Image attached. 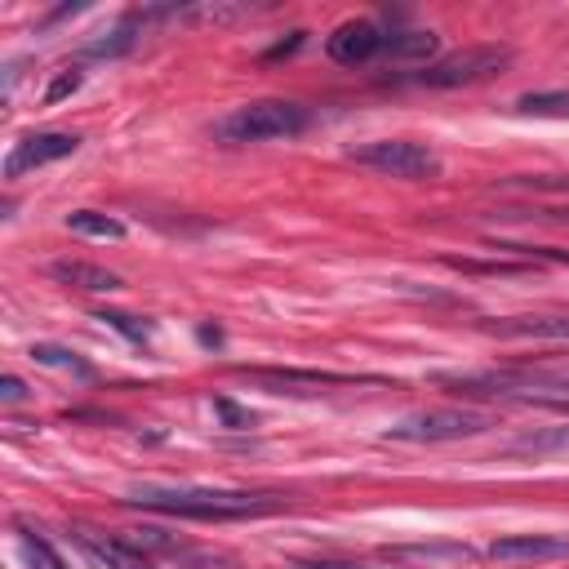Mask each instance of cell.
Segmentation results:
<instances>
[{
	"label": "cell",
	"instance_id": "obj_17",
	"mask_svg": "<svg viewBox=\"0 0 569 569\" xmlns=\"http://www.w3.org/2000/svg\"><path fill=\"white\" fill-rule=\"evenodd\" d=\"M507 454H569V427H547V432H525L507 445Z\"/></svg>",
	"mask_w": 569,
	"mask_h": 569
},
{
	"label": "cell",
	"instance_id": "obj_25",
	"mask_svg": "<svg viewBox=\"0 0 569 569\" xmlns=\"http://www.w3.org/2000/svg\"><path fill=\"white\" fill-rule=\"evenodd\" d=\"M0 401H5V405L27 401V383H23V378H14V374H5V378H0Z\"/></svg>",
	"mask_w": 569,
	"mask_h": 569
},
{
	"label": "cell",
	"instance_id": "obj_13",
	"mask_svg": "<svg viewBox=\"0 0 569 569\" xmlns=\"http://www.w3.org/2000/svg\"><path fill=\"white\" fill-rule=\"evenodd\" d=\"M81 547H85L89 556H94L98 565H107V569H152V565H147V556L138 552V547L121 543V538H94V534H81Z\"/></svg>",
	"mask_w": 569,
	"mask_h": 569
},
{
	"label": "cell",
	"instance_id": "obj_5",
	"mask_svg": "<svg viewBox=\"0 0 569 569\" xmlns=\"http://www.w3.org/2000/svg\"><path fill=\"white\" fill-rule=\"evenodd\" d=\"M494 427L489 414L476 409H423L409 414L401 423L387 427V441H409V445H436V441H463V436H481Z\"/></svg>",
	"mask_w": 569,
	"mask_h": 569
},
{
	"label": "cell",
	"instance_id": "obj_8",
	"mask_svg": "<svg viewBox=\"0 0 569 569\" xmlns=\"http://www.w3.org/2000/svg\"><path fill=\"white\" fill-rule=\"evenodd\" d=\"M76 147H81V138H76V134H63V129H41V134H27V138H18V143L9 147V156H5V178L14 183V178L32 174V169H45V165L63 161V156H72Z\"/></svg>",
	"mask_w": 569,
	"mask_h": 569
},
{
	"label": "cell",
	"instance_id": "obj_24",
	"mask_svg": "<svg viewBox=\"0 0 569 569\" xmlns=\"http://www.w3.org/2000/svg\"><path fill=\"white\" fill-rule=\"evenodd\" d=\"M214 409H218V418H223L227 427H249V423H254V414L241 409L236 401H227V396H214Z\"/></svg>",
	"mask_w": 569,
	"mask_h": 569
},
{
	"label": "cell",
	"instance_id": "obj_15",
	"mask_svg": "<svg viewBox=\"0 0 569 569\" xmlns=\"http://www.w3.org/2000/svg\"><path fill=\"white\" fill-rule=\"evenodd\" d=\"M67 232L89 236V241H125L121 218H107V214H98V209H72V214H67Z\"/></svg>",
	"mask_w": 569,
	"mask_h": 569
},
{
	"label": "cell",
	"instance_id": "obj_20",
	"mask_svg": "<svg viewBox=\"0 0 569 569\" xmlns=\"http://www.w3.org/2000/svg\"><path fill=\"white\" fill-rule=\"evenodd\" d=\"M134 23H125V27H116L112 36H103V41H89L81 54L85 58H121V54H129V49H134Z\"/></svg>",
	"mask_w": 569,
	"mask_h": 569
},
{
	"label": "cell",
	"instance_id": "obj_11",
	"mask_svg": "<svg viewBox=\"0 0 569 569\" xmlns=\"http://www.w3.org/2000/svg\"><path fill=\"white\" fill-rule=\"evenodd\" d=\"M49 276L72 289H85V294H116L125 281L116 272H107V267L98 263H85V258H58L54 267H49Z\"/></svg>",
	"mask_w": 569,
	"mask_h": 569
},
{
	"label": "cell",
	"instance_id": "obj_19",
	"mask_svg": "<svg viewBox=\"0 0 569 569\" xmlns=\"http://www.w3.org/2000/svg\"><path fill=\"white\" fill-rule=\"evenodd\" d=\"M32 361L36 365H49V369H63V374H76V378H94V369H89L81 356L72 352V347H58V343H36L32 347Z\"/></svg>",
	"mask_w": 569,
	"mask_h": 569
},
{
	"label": "cell",
	"instance_id": "obj_26",
	"mask_svg": "<svg viewBox=\"0 0 569 569\" xmlns=\"http://www.w3.org/2000/svg\"><path fill=\"white\" fill-rule=\"evenodd\" d=\"M307 569H356V565H307Z\"/></svg>",
	"mask_w": 569,
	"mask_h": 569
},
{
	"label": "cell",
	"instance_id": "obj_23",
	"mask_svg": "<svg viewBox=\"0 0 569 569\" xmlns=\"http://www.w3.org/2000/svg\"><path fill=\"white\" fill-rule=\"evenodd\" d=\"M23 556H27V569H67L58 561V552L36 534H23Z\"/></svg>",
	"mask_w": 569,
	"mask_h": 569
},
{
	"label": "cell",
	"instance_id": "obj_2",
	"mask_svg": "<svg viewBox=\"0 0 569 569\" xmlns=\"http://www.w3.org/2000/svg\"><path fill=\"white\" fill-rule=\"evenodd\" d=\"M441 387L476 396H521L552 409H569V369H498V374H436Z\"/></svg>",
	"mask_w": 569,
	"mask_h": 569
},
{
	"label": "cell",
	"instance_id": "obj_9",
	"mask_svg": "<svg viewBox=\"0 0 569 569\" xmlns=\"http://www.w3.org/2000/svg\"><path fill=\"white\" fill-rule=\"evenodd\" d=\"M383 45H387V36L378 32L369 18H352V23L334 27V36L325 41V54L343 67H361V63L383 58Z\"/></svg>",
	"mask_w": 569,
	"mask_h": 569
},
{
	"label": "cell",
	"instance_id": "obj_6",
	"mask_svg": "<svg viewBox=\"0 0 569 569\" xmlns=\"http://www.w3.org/2000/svg\"><path fill=\"white\" fill-rule=\"evenodd\" d=\"M347 161L378 169V174L392 178H436L441 174V156L423 143H409V138H378V143H361L347 152Z\"/></svg>",
	"mask_w": 569,
	"mask_h": 569
},
{
	"label": "cell",
	"instance_id": "obj_21",
	"mask_svg": "<svg viewBox=\"0 0 569 569\" xmlns=\"http://www.w3.org/2000/svg\"><path fill=\"white\" fill-rule=\"evenodd\" d=\"M98 321H103L107 329H116V334H125L129 343H147V338H152V325L138 321V316H129V312H98Z\"/></svg>",
	"mask_w": 569,
	"mask_h": 569
},
{
	"label": "cell",
	"instance_id": "obj_3",
	"mask_svg": "<svg viewBox=\"0 0 569 569\" xmlns=\"http://www.w3.org/2000/svg\"><path fill=\"white\" fill-rule=\"evenodd\" d=\"M312 125V112L285 98H258V103L236 107L232 116L214 125V138L227 147H254V143H276V138H298Z\"/></svg>",
	"mask_w": 569,
	"mask_h": 569
},
{
	"label": "cell",
	"instance_id": "obj_4",
	"mask_svg": "<svg viewBox=\"0 0 569 569\" xmlns=\"http://www.w3.org/2000/svg\"><path fill=\"white\" fill-rule=\"evenodd\" d=\"M512 63V49L507 45H467V49H454V54L436 58L418 72V85L427 89H458V85H476V81H489L494 72Z\"/></svg>",
	"mask_w": 569,
	"mask_h": 569
},
{
	"label": "cell",
	"instance_id": "obj_18",
	"mask_svg": "<svg viewBox=\"0 0 569 569\" xmlns=\"http://www.w3.org/2000/svg\"><path fill=\"white\" fill-rule=\"evenodd\" d=\"M521 116H552V121H569V89H547V94H525L516 98Z\"/></svg>",
	"mask_w": 569,
	"mask_h": 569
},
{
	"label": "cell",
	"instance_id": "obj_10",
	"mask_svg": "<svg viewBox=\"0 0 569 569\" xmlns=\"http://www.w3.org/2000/svg\"><path fill=\"white\" fill-rule=\"evenodd\" d=\"M489 556L498 565H538V561H561L569 556V538L561 534H507L489 543Z\"/></svg>",
	"mask_w": 569,
	"mask_h": 569
},
{
	"label": "cell",
	"instance_id": "obj_16",
	"mask_svg": "<svg viewBox=\"0 0 569 569\" xmlns=\"http://www.w3.org/2000/svg\"><path fill=\"white\" fill-rule=\"evenodd\" d=\"M441 36L436 32H392L383 45V58H401V63H414V58H432Z\"/></svg>",
	"mask_w": 569,
	"mask_h": 569
},
{
	"label": "cell",
	"instance_id": "obj_14",
	"mask_svg": "<svg viewBox=\"0 0 569 569\" xmlns=\"http://www.w3.org/2000/svg\"><path fill=\"white\" fill-rule=\"evenodd\" d=\"M249 14V5H227V0H196V5L178 9V23L187 27H232Z\"/></svg>",
	"mask_w": 569,
	"mask_h": 569
},
{
	"label": "cell",
	"instance_id": "obj_1",
	"mask_svg": "<svg viewBox=\"0 0 569 569\" xmlns=\"http://www.w3.org/2000/svg\"><path fill=\"white\" fill-rule=\"evenodd\" d=\"M125 503L147 512L187 516V521H245V516H272L285 498L245 494V489H196V485H134Z\"/></svg>",
	"mask_w": 569,
	"mask_h": 569
},
{
	"label": "cell",
	"instance_id": "obj_22",
	"mask_svg": "<svg viewBox=\"0 0 569 569\" xmlns=\"http://www.w3.org/2000/svg\"><path fill=\"white\" fill-rule=\"evenodd\" d=\"M85 85V72H81V67H67V72H58L54 76V81H49L45 85V94H41V103L45 107H54V103H63V98H72L76 94V89H81Z\"/></svg>",
	"mask_w": 569,
	"mask_h": 569
},
{
	"label": "cell",
	"instance_id": "obj_12",
	"mask_svg": "<svg viewBox=\"0 0 569 569\" xmlns=\"http://www.w3.org/2000/svg\"><path fill=\"white\" fill-rule=\"evenodd\" d=\"M485 334L494 338H569V316H512V321H485Z\"/></svg>",
	"mask_w": 569,
	"mask_h": 569
},
{
	"label": "cell",
	"instance_id": "obj_7",
	"mask_svg": "<svg viewBox=\"0 0 569 569\" xmlns=\"http://www.w3.org/2000/svg\"><path fill=\"white\" fill-rule=\"evenodd\" d=\"M249 383L267 387L272 396H321L325 387H356V383H378V378H356V374H325V369H241Z\"/></svg>",
	"mask_w": 569,
	"mask_h": 569
}]
</instances>
